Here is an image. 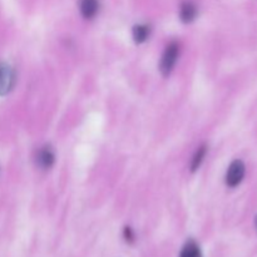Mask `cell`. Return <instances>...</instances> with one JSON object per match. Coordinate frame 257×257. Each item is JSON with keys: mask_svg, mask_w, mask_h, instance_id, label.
I'll list each match as a JSON object with an SVG mask.
<instances>
[{"mask_svg": "<svg viewBox=\"0 0 257 257\" xmlns=\"http://www.w3.org/2000/svg\"><path fill=\"white\" fill-rule=\"evenodd\" d=\"M256 226H257V217H256Z\"/></svg>", "mask_w": 257, "mask_h": 257, "instance_id": "11", "label": "cell"}, {"mask_svg": "<svg viewBox=\"0 0 257 257\" xmlns=\"http://www.w3.org/2000/svg\"><path fill=\"white\" fill-rule=\"evenodd\" d=\"M151 34V27L147 24H138L133 28V39L136 43L141 44L148 39Z\"/></svg>", "mask_w": 257, "mask_h": 257, "instance_id": "7", "label": "cell"}, {"mask_svg": "<svg viewBox=\"0 0 257 257\" xmlns=\"http://www.w3.org/2000/svg\"><path fill=\"white\" fill-rule=\"evenodd\" d=\"M15 73L9 64L0 63V95H5L14 88Z\"/></svg>", "mask_w": 257, "mask_h": 257, "instance_id": "3", "label": "cell"}, {"mask_svg": "<svg viewBox=\"0 0 257 257\" xmlns=\"http://www.w3.org/2000/svg\"><path fill=\"white\" fill-rule=\"evenodd\" d=\"M206 153H207V147H206V146H201V147H198V150L196 151L195 156H193L192 161H191V171H192V172L197 171L198 168H200V166L202 165L203 160H205L206 157Z\"/></svg>", "mask_w": 257, "mask_h": 257, "instance_id": "9", "label": "cell"}, {"mask_svg": "<svg viewBox=\"0 0 257 257\" xmlns=\"http://www.w3.org/2000/svg\"><path fill=\"white\" fill-rule=\"evenodd\" d=\"M35 161H37L38 167H40L42 170H49L55 162L54 151L52 150L50 146H44L38 151Z\"/></svg>", "mask_w": 257, "mask_h": 257, "instance_id": "4", "label": "cell"}, {"mask_svg": "<svg viewBox=\"0 0 257 257\" xmlns=\"http://www.w3.org/2000/svg\"><path fill=\"white\" fill-rule=\"evenodd\" d=\"M178 55H180V45H178V43H170L166 47L160 63V70L165 77L172 72L173 67H175L176 62L178 59Z\"/></svg>", "mask_w": 257, "mask_h": 257, "instance_id": "1", "label": "cell"}, {"mask_svg": "<svg viewBox=\"0 0 257 257\" xmlns=\"http://www.w3.org/2000/svg\"><path fill=\"white\" fill-rule=\"evenodd\" d=\"M80 13L85 19H92L95 17L99 9L98 0H80Z\"/></svg>", "mask_w": 257, "mask_h": 257, "instance_id": "6", "label": "cell"}, {"mask_svg": "<svg viewBox=\"0 0 257 257\" xmlns=\"http://www.w3.org/2000/svg\"><path fill=\"white\" fill-rule=\"evenodd\" d=\"M245 177V165L242 161L236 160L228 167L227 173H226V183L228 187H236L242 182Z\"/></svg>", "mask_w": 257, "mask_h": 257, "instance_id": "2", "label": "cell"}, {"mask_svg": "<svg viewBox=\"0 0 257 257\" xmlns=\"http://www.w3.org/2000/svg\"><path fill=\"white\" fill-rule=\"evenodd\" d=\"M180 257H202V252L196 241L190 240L185 243L182 251H181Z\"/></svg>", "mask_w": 257, "mask_h": 257, "instance_id": "8", "label": "cell"}, {"mask_svg": "<svg viewBox=\"0 0 257 257\" xmlns=\"http://www.w3.org/2000/svg\"><path fill=\"white\" fill-rule=\"evenodd\" d=\"M124 237H125V240L128 241V242H132V241L135 240V233H133L132 228H131V227H125L124 228Z\"/></svg>", "mask_w": 257, "mask_h": 257, "instance_id": "10", "label": "cell"}, {"mask_svg": "<svg viewBox=\"0 0 257 257\" xmlns=\"http://www.w3.org/2000/svg\"><path fill=\"white\" fill-rule=\"evenodd\" d=\"M197 17V7L192 2H183L180 9V19L183 23L188 24L192 23Z\"/></svg>", "mask_w": 257, "mask_h": 257, "instance_id": "5", "label": "cell"}]
</instances>
